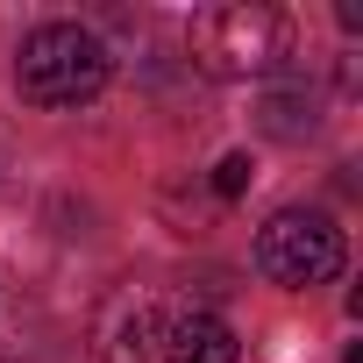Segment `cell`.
Masks as SVG:
<instances>
[{"label": "cell", "instance_id": "6da1fadb", "mask_svg": "<svg viewBox=\"0 0 363 363\" xmlns=\"http://www.w3.org/2000/svg\"><path fill=\"white\" fill-rule=\"evenodd\" d=\"M107 72H114L107 43L93 29H79V22L29 29L22 36V57H15V86H22L29 107H86V100H100Z\"/></svg>", "mask_w": 363, "mask_h": 363}, {"label": "cell", "instance_id": "7a4b0ae2", "mask_svg": "<svg viewBox=\"0 0 363 363\" xmlns=\"http://www.w3.org/2000/svg\"><path fill=\"white\" fill-rule=\"evenodd\" d=\"M186 50L207 79H250L271 72L285 57V15L264 8V0H221V8H200L186 29Z\"/></svg>", "mask_w": 363, "mask_h": 363}, {"label": "cell", "instance_id": "3957f363", "mask_svg": "<svg viewBox=\"0 0 363 363\" xmlns=\"http://www.w3.org/2000/svg\"><path fill=\"white\" fill-rule=\"evenodd\" d=\"M257 271L271 285H299V292L306 285H328L342 271V228L328 214H313V207H285L257 235Z\"/></svg>", "mask_w": 363, "mask_h": 363}, {"label": "cell", "instance_id": "277c9868", "mask_svg": "<svg viewBox=\"0 0 363 363\" xmlns=\"http://www.w3.org/2000/svg\"><path fill=\"white\" fill-rule=\"evenodd\" d=\"M150 342H157V313L143 292H114L93 313V363H150Z\"/></svg>", "mask_w": 363, "mask_h": 363}, {"label": "cell", "instance_id": "5b68a950", "mask_svg": "<svg viewBox=\"0 0 363 363\" xmlns=\"http://www.w3.org/2000/svg\"><path fill=\"white\" fill-rule=\"evenodd\" d=\"M164 363H235V328L221 313H178L164 328Z\"/></svg>", "mask_w": 363, "mask_h": 363}, {"label": "cell", "instance_id": "8992f818", "mask_svg": "<svg viewBox=\"0 0 363 363\" xmlns=\"http://www.w3.org/2000/svg\"><path fill=\"white\" fill-rule=\"evenodd\" d=\"M257 128L278 135V143H306V135L320 128V93H306V86H271V93L257 100Z\"/></svg>", "mask_w": 363, "mask_h": 363}, {"label": "cell", "instance_id": "52a82bcc", "mask_svg": "<svg viewBox=\"0 0 363 363\" xmlns=\"http://www.w3.org/2000/svg\"><path fill=\"white\" fill-rule=\"evenodd\" d=\"M214 193H221V200H242V193H250V157H242V150L214 164Z\"/></svg>", "mask_w": 363, "mask_h": 363}]
</instances>
